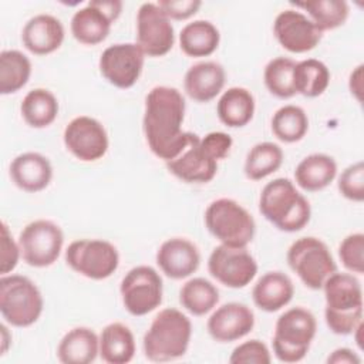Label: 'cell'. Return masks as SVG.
<instances>
[{"instance_id":"cell-1","label":"cell","mask_w":364,"mask_h":364,"mask_svg":"<svg viewBox=\"0 0 364 364\" xmlns=\"http://www.w3.org/2000/svg\"><path fill=\"white\" fill-rule=\"evenodd\" d=\"M185 109V98L173 87L156 85L145 97V139L151 152L165 162L176 158L196 135L182 131Z\"/></svg>"},{"instance_id":"cell-2","label":"cell","mask_w":364,"mask_h":364,"mask_svg":"<svg viewBox=\"0 0 364 364\" xmlns=\"http://www.w3.org/2000/svg\"><path fill=\"white\" fill-rule=\"evenodd\" d=\"M327 327L338 336L351 334L363 323V289L351 273L334 272L323 284Z\"/></svg>"},{"instance_id":"cell-3","label":"cell","mask_w":364,"mask_h":364,"mask_svg":"<svg viewBox=\"0 0 364 364\" xmlns=\"http://www.w3.org/2000/svg\"><path fill=\"white\" fill-rule=\"evenodd\" d=\"M259 210L279 230L289 233L301 230L311 218L310 202L287 178H276L263 186Z\"/></svg>"},{"instance_id":"cell-4","label":"cell","mask_w":364,"mask_h":364,"mask_svg":"<svg viewBox=\"0 0 364 364\" xmlns=\"http://www.w3.org/2000/svg\"><path fill=\"white\" fill-rule=\"evenodd\" d=\"M192 337V323L173 307L161 310L144 334V354L149 361L166 363L186 354Z\"/></svg>"},{"instance_id":"cell-5","label":"cell","mask_w":364,"mask_h":364,"mask_svg":"<svg viewBox=\"0 0 364 364\" xmlns=\"http://www.w3.org/2000/svg\"><path fill=\"white\" fill-rule=\"evenodd\" d=\"M317 331L314 314L304 307H291L286 310L276 321L272 340L273 354L282 363L301 361Z\"/></svg>"},{"instance_id":"cell-6","label":"cell","mask_w":364,"mask_h":364,"mask_svg":"<svg viewBox=\"0 0 364 364\" xmlns=\"http://www.w3.org/2000/svg\"><path fill=\"white\" fill-rule=\"evenodd\" d=\"M44 309L40 289L21 274H4L0 279V313L13 327L34 324Z\"/></svg>"},{"instance_id":"cell-7","label":"cell","mask_w":364,"mask_h":364,"mask_svg":"<svg viewBox=\"0 0 364 364\" xmlns=\"http://www.w3.org/2000/svg\"><path fill=\"white\" fill-rule=\"evenodd\" d=\"M205 225L222 245L233 247H246L256 233L253 216L239 202L229 198H220L208 205Z\"/></svg>"},{"instance_id":"cell-8","label":"cell","mask_w":364,"mask_h":364,"mask_svg":"<svg viewBox=\"0 0 364 364\" xmlns=\"http://www.w3.org/2000/svg\"><path fill=\"white\" fill-rule=\"evenodd\" d=\"M287 264L311 290H320L327 277L337 272L328 246L314 236H304L291 243L287 250Z\"/></svg>"},{"instance_id":"cell-9","label":"cell","mask_w":364,"mask_h":364,"mask_svg":"<svg viewBox=\"0 0 364 364\" xmlns=\"http://www.w3.org/2000/svg\"><path fill=\"white\" fill-rule=\"evenodd\" d=\"M65 263L91 280L108 279L119 266L117 247L104 239H78L68 245Z\"/></svg>"},{"instance_id":"cell-10","label":"cell","mask_w":364,"mask_h":364,"mask_svg":"<svg viewBox=\"0 0 364 364\" xmlns=\"http://www.w3.org/2000/svg\"><path fill=\"white\" fill-rule=\"evenodd\" d=\"M119 293L122 304L129 314L145 316L162 303V277L151 266H135L122 277Z\"/></svg>"},{"instance_id":"cell-11","label":"cell","mask_w":364,"mask_h":364,"mask_svg":"<svg viewBox=\"0 0 364 364\" xmlns=\"http://www.w3.org/2000/svg\"><path fill=\"white\" fill-rule=\"evenodd\" d=\"M64 233L53 220L37 219L23 228L18 246L23 260L33 267H48L60 256Z\"/></svg>"},{"instance_id":"cell-12","label":"cell","mask_w":364,"mask_h":364,"mask_svg":"<svg viewBox=\"0 0 364 364\" xmlns=\"http://www.w3.org/2000/svg\"><path fill=\"white\" fill-rule=\"evenodd\" d=\"M210 276L230 289L246 287L257 273V263L246 247L216 246L208 259Z\"/></svg>"},{"instance_id":"cell-13","label":"cell","mask_w":364,"mask_h":364,"mask_svg":"<svg viewBox=\"0 0 364 364\" xmlns=\"http://www.w3.org/2000/svg\"><path fill=\"white\" fill-rule=\"evenodd\" d=\"M145 54L136 43H117L107 47L100 57L101 75L117 88H131L142 74Z\"/></svg>"},{"instance_id":"cell-14","label":"cell","mask_w":364,"mask_h":364,"mask_svg":"<svg viewBox=\"0 0 364 364\" xmlns=\"http://www.w3.org/2000/svg\"><path fill=\"white\" fill-rule=\"evenodd\" d=\"M175 43L171 18L156 3H142L136 13V44L148 57L168 54Z\"/></svg>"},{"instance_id":"cell-15","label":"cell","mask_w":364,"mask_h":364,"mask_svg":"<svg viewBox=\"0 0 364 364\" xmlns=\"http://www.w3.org/2000/svg\"><path fill=\"white\" fill-rule=\"evenodd\" d=\"M65 148L82 162H94L108 151V134L104 125L88 115L73 118L63 134Z\"/></svg>"},{"instance_id":"cell-16","label":"cell","mask_w":364,"mask_h":364,"mask_svg":"<svg viewBox=\"0 0 364 364\" xmlns=\"http://www.w3.org/2000/svg\"><path fill=\"white\" fill-rule=\"evenodd\" d=\"M273 34L284 50L296 54L313 50L323 37V33L304 13L293 9L283 10L276 16Z\"/></svg>"},{"instance_id":"cell-17","label":"cell","mask_w":364,"mask_h":364,"mask_svg":"<svg viewBox=\"0 0 364 364\" xmlns=\"http://www.w3.org/2000/svg\"><path fill=\"white\" fill-rule=\"evenodd\" d=\"M208 333L218 343H232L247 336L255 327V314L243 303L230 301L218 307L208 318Z\"/></svg>"},{"instance_id":"cell-18","label":"cell","mask_w":364,"mask_h":364,"mask_svg":"<svg viewBox=\"0 0 364 364\" xmlns=\"http://www.w3.org/2000/svg\"><path fill=\"white\" fill-rule=\"evenodd\" d=\"M165 164L169 173L186 183H208L218 172V161L202 149L198 135L176 158Z\"/></svg>"},{"instance_id":"cell-19","label":"cell","mask_w":364,"mask_h":364,"mask_svg":"<svg viewBox=\"0 0 364 364\" xmlns=\"http://www.w3.org/2000/svg\"><path fill=\"white\" fill-rule=\"evenodd\" d=\"M156 264L165 276L173 280L189 277L200 264L198 247L185 237L165 240L156 252Z\"/></svg>"},{"instance_id":"cell-20","label":"cell","mask_w":364,"mask_h":364,"mask_svg":"<svg viewBox=\"0 0 364 364\" xmlns=\"http://www.w3.org/2000/svg\"><path fill=\"white\" fill-rule=\"evenodd\" d=\"M64 26L51 14H37L23 27V46L36 55H47L58 50L64 41Z\"/></svg>"},{"instance_id":"cell-21","label":"cell","mask_w":364,"mask_h":364,"mask_svg":"<svg viewBox=\"0 0 364 364\" xmlns=\"http://www.w3.org/2000/svg\"><path fill=\"white\" fill-rule=\"evenodd\" d=\"M10 178L21 191L31 193L40 192L50 185L53 166L44 155L38 152H24L11 161Z\"/></svg>"},{"instance_id":"cell-22","label":"cell","mask_w":364,"mask_h":364,"mask_svg":"<svg viewBox=\"0 0 364 364\" xmlns=\"http://www.w3.org/2000/svg\"><path fill=\"white\" fill-rule=\"evenodd\" d=\"M226 81L225 68L216 61L191 65L183 78L185 92L198 102H209L222 91Z\"/></svg>"},{"instance_id":"cell-23","label":"cell","mask_w":364,"mask_h":364,"mask_svg":"<svg viewBox=\"0 0 364 364\" xmlns=\"http://www.w3.org/2000/svg\"><path fill=\"white\" fill-rule=\"evenodd\" d=\"M294 296L291 279L283 272H267L255 283L252 299L256 307L266 313H274L287 306Z\"/></svg>"},{"instance_id":"cell-24","label":"cell","mask_w":364,"mask_h":364,"mask_svg":"<svg viewBox=\"0 0 364 364\" xmlns=\"http://www.w3.org/2000/svg\"><path fill=\"white\" fill-rule=\"evenodd\" d=\"M98 354V336L88 327H74L68 330L57 347V358L63 364H90Z\"/></svg>"},{"instance_id":"cell-25","label":"cell","mask_w":364,"mask_h":364,"mask_svg":"<svg viewBox=\"0 0 364 364\" xmlns=\"http://www.w3.org/2000/svg\"><path fill=\"white\" fill-rule=\"evenodd\" d=\"M112 20L98 9L92 0L85 7L78 9L71 17V34L73 37L85 46H95L102 43L111 30Z\"/></svg>"},{"instance_id":"cell-26","label":"cell","mask_w":364,"mask_h":364,"mask_svg":"<svg viewBox=\"0 0 364 364\" xmlns=\"http://www.w3.org/2000/svg\"><path fill=\"white\" fill-rule=\"evenodd\" d=\"M336 176L337 164L327 154L307 155L294 169V181L306 192H317L327 188Z\"/></svg>"},{"instance_id":"cell-27","label":"cell","mask_w":364,"mask_h":364,"mask_svg":"<svg viewBox=\"0 0 364 364\" xmlns=\"http://www.w3.org/2000/svg\"><path fill=\"white\" fill-rule=\"evenodd\" d=\"M255 97L243 87H230L219 98L216 112L222 124L229 128L247 125L255 115Z\"/></svg>"},{"instance_id":"cell-28","label":"cell","mask_w":364,"mask_h":364,"mask_svg":"<svg viewBox=\"0 0 364 364\" xmlns=\"http://www.w3.org/2000/svg\"><path fill=\"white\" fill-rule=\"evenodd\" d=\"M100 355L108 364H127L135 355V338L122 323L107 324L100 337Z\"/></svg>"},{"instance_id":"cell-29","label":"cell","mask_w":364,"mask_h":364,"mask_svg":"<svg viewBox=\"0 0 364 364\" xmlns=\"http://www.w3.org/2000/svg\"><path fill=\"white\" fill-rule=\"evenodd\" d=\"M219 41V30L208 20L191 21L179 33L181 50L188 57H208L216 51Z\"/></svg>"},{"instance_id":"cell-30","label":"cell","mask_w":364,"mask_h":364,"mask_svg":"<svg viewBox=\"0 0 364 364\" xmlns=\"http://www.w3.org/2000/svg\"><path fill=\"white\" fill-rule=\"evenodd\" d=\"M20 112L27 125L33 128H46L51 125L58 115V101L51 91L46 88H34L24 95Z\"/></svg>"},{"instance_id":"cell-31","label":"cell","mask_w":364,"mask_h":364,"mask_svg":"<svg viewBox=\"0 0 364 364\" xmlns=\"http://www.w3.org/2000/svg\"><path fill=\"white\" fill-rule=\"evenodd\" d=\"M181 306L193 316H205L219 303V290L216 286L203 279H189L179 290Z\"/></svg>"},{"instance_id":"cell-32","label":"cell","mask_w":364,"mask_h":364,"mask_svg":"<svg viewBox=\"0 0 364 364\" xmlns=\"http://www.w3.org/2000/svg\"><path fill=\"white\" fill-rule=\"evenodd\" d=\"M293 82L296 94H301L307 98H316L327 90L330 84V71L320 60H301L296 63Z\"/></svg>"},{"instance_id":"cell-33","label":"cell","mask_w":364,"mask_h":364,"mask_svg":"<svg viewBox=\"0 0 364 364\" xmlns=\"http://www.w3.org/2000/svg\"><path fill=\"white\" fill-rule=\"evenodd\" d=\"M31 61L18 50L0 53V94L9 95L21 90L30 80Z\"/></svg>"},{"instance_id":"cell-34","label":"cell","mask_w":364,"mask_h":364,"mask_svg":"<svg viewBox=\"0 0 364 364\" xmlns=\"http://www.w3.org/2000/svg\"><path fill=\"white\" fill-rule=\"evenodd\" d=\"M283 164V149L274 142H259L250 148L245 159V175L252 181H260L276 172Z\"/></svg>"},{"instance_id":"cell-35","label":"cell","mask_w":364,"mask_h":364,"mask_svg":"<svg viewBox=\"0 0 364 364\" xmlns=\"http://www.w3.org/2000/svg\"><path fill=\"white\" fill-rule=\"evenodd\" d=\"M291 4L307 11L309 18L321 33L343 26L350 13L348 3L344 0H313Z\"/></svg>"},{"instance_id":"cell-36","label":"cell","mask_w":364,"mask_h":364,"mask_svg":"<svg viewBox=\"0 0 364 364\" xmlns=\"http://www.w3.org/2000/svg\"><path fill=\"white\" fill-rule=\"evenodd\" d=\"M307 129L309 118L301 107L283 105L272 117V132L282 142H297L304 138Z\"/></svg>"},{"instance_id":"cell-37","label":"cell","mask_w":364,"mask_h":364,"mask_svg":"<svg viewBox=\"0 0 364 364\" xmlns=\"http://www.w3.org/2000/svg\"><path fill=\"white\" fill-rule=\"evenodd\" d=\"M294 67L296 61L289 57H276L266 64L263 80L270 94L282 100L290 98L296 94L293 82Z\"/></svg>"},{"instance_id":"cell-38","label":"cell","mask_w":364,"mask_h":364,"mask_svg":"<svg viewBox=\"0 0 364 364\" xmlns=\"http://www.w3.org/2000/svg\"><path fill=\"white\" fill-rule=\"evenodd\" d=\"M341 264L351 273L364 272V235L357 232L346 236L338 246Z\"/></svg>"},{"instance_id":"cell-39","label":"cell","mask_w":364,"mask_h":364,"mask_svg":"<svg viewBox=\"0 0 364 364\" xmlns=\"http://www.w3.org/2000/svg\"><path fill=\"white\" fill-rule=\"evenodd\" d=\"M340 193L353 202L364 200V164L361 161L348 165L338 176Z\"/></svg>"},{"instance_id":"cell-40","label":"cell","mask_w":364,"mask_h":364,"mask_svg":"<svg viewBox=\"0 0 364 364\" xmlns=\"http://www.w3.org/2000/svg\"><path fill=\"white\" fill-rule=\"evenodd\" d=\"M270 361L272 355L267 346L257 338L240 343L229 357L230 364H270Z\"/></svg>"},{"instance_id":"cell-41","label":"cell","mask_w":364,"mask_h":364,"mask_svg":"<svg viewBox=\"0 0 364 364\" xmlns=\"http://www.w3.org/2000/svg\"><path fill=\"white\" fill-rule=\"evenodd\" d=\"M21 257L18 242H16L6 222L1 223V276L13 272Z\"/></svg>"},{"instance_id":"cell-42","label":"cell","mask_w":364,"mask_h":364,"mask_svg":"<svg viewBox=\"0 0 364 364\" xmlns=\"http://www.w3.org/2000/svg\"><path fill=\"white\" fill-rule=\"evenodd\" d=\"M232 145H233L232 136L222 131L209 132L200 139L202 149L215 161L225 159L229 155Z\"/></svg>"},{"instance_id":"cell-43","label":"cell","mask_w":364,"mask_h":364,"mask_svg":"<svg viewBox=\"0 0 364 364\" xmlns=\"http://www.w3.org/2000/svg\"><path fill=\"white\" fill-rule=\"evenodd\" d=\"M159 9L171 20H186L198 13L202 6L200 0H159Z\"/></svg>"},{"instance_id":"cell-44","label":"cell","mask_w":364,"mask_h":364,"mask_svg":"<svg viewBox=\"0 0 364 364\" xmlns=\"http://www.w3.org/2000/svg\"><path fill=\"white\" fill-rule=\"evenodd\" d=\"M327 363L328 364H360L361 358L351 348L341 347V348H336L327 357Z\"/></svg>"},{"instance_id":"cell-45","label":"cell","mask_w":364,"mask_h":364,"mask_svg":"<svg viewBox=\"0 0 364 364\" xmlns=\"http://www.w3.org/2000/svg\"><path fill=\"white\" fill-rule=\"evenodd\" d=\"M92 3L101 9L112 21H115L122 11V1L119 0H92Z\"/></svg>"},{"instance_id":"cell-46","label":"cell","mask_w":364,"mask_h":364,"mask_svg":"<svg viewBox=\"0 0 364 364\" xmlns=\"http://www.w3.org/2000/svg\"><path fill=\"white\" fill-rule=\"evenodd\" d=\"M348 88H350V92L355 97V100H357V101H361V92H363V64H360V65L350 74Z\"/></svg>"},{"instance_id":"cell-47","label":"cell","mask_w":364,"mask_h":364,"mask_svg":"<svg viewBox=\"0 0 364 364\" xmlns=\"http://www.w3.org/2000/svg\"><path fill=\"white\" fill-rule=\"evenodd\" d=\"M0 331H1V355L6 354V351L9 350L10 341H11V334L9 333V328L6 327V324L0 326Z\"/></svg>"}]
</instances>
